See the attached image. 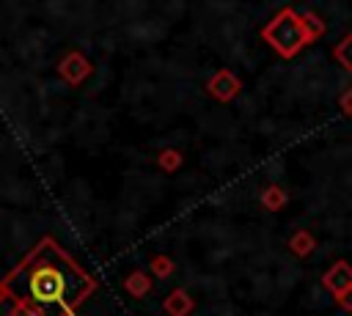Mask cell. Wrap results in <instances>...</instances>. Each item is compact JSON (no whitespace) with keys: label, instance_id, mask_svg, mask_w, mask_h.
<instances>
[{"label":"cell","instance_id":"1","mask_svg":"<svg viewBox=\"0 0 352 316\" xmlns=\"http://www.w3.org/2000/svg\"><path fill=\"white\" fill-rule=\"evenodd\" d=\"M22 280V300L33 305H58L63 313L77 316L74 308L96 289V280L52 239H44L16 272L6 278V283Z\"/></svg>","mask_w":352,"mask_h":316},{"label":"cell","instance_id":"2","mask_svg":"<svg viewBox=\"0 0 352 316\" xmlns=\"http://www.w3.org/2000/svg\"><path fill=\"white\" fill-rule=\"evenodd\" d=\"M261 38L280 55V58H294L302 47H308L314 41L308 25H305V16L302 11L292 8V5H283L264 27H261Z\"/></svg>","mask_w":352,"mask_h":316},{"label":"cell","instance_id":"3","mask_svg":"<svg viewBox=\"0 0 352 316\" xmlns=\"http://www.w3.org/2000/svg\"><path fill=\"white\" fill-rule=\"evenodd\" d=\"M58 74H60V80L63 82H69V85H82L91 74H94V63L80 52V49H69V52H63V58L58 60Z\"/></svg>","mask_w":352,"mask_h":316},{"label":"cell","instance_id":"4","mask_svg":"<svg viewBox=\"0 0 352 316\" xmlns=\"http://www.w3.org/2000/svg\"><path fill=\"white\" fill-rule=\"evenodd\" d=\"M239 91H242V80H239L231 69H217V71L206 80V93H209L212 99L223 102V104L234 102V99L239 96Z\"/></svg>","mask_w":352,"mask_h":316},{"label":"cell","instance_id":"5","mask_svg":"<svg viewBox=\"0 0 352 316\" xmlns=\"http://www.w3.org/2000/svg\"><path fill=\"white\" fill-rule=\"evenodd\" d=\"M322 286H324L327 294H333V300H336L338 294H344L346 289H352V264L344 261V258L333 261V264L324 269V275H322Z\"/></svg>","mask_w":352,"mask_h":316},{"label":"cell","instance_id":"6","mask_svg":"<svg viewBox=\"0 0 352 316\" xmlns=\"http://www.w3.org/2000/svg\"><path fill=\"white\" fill-rule=\"evenodd\" d=\"M121 286H124V291H126L129 297L143 300L146 294H151V289H154V278H151V272L135 267V269H129V272L121 278Z\"/></svg>","mask_w":352,"mask_h":316},{"label":"cell","instance_id":"7","mask_svg":"<svg viewBox=\"0 0 352 316\" xmlns=\"http://www.w3.org/2000/svg\"><path fill=\"white\" fill-rule=\"evenodd\" d=\"M162 311L168 316H190L195 311V300L187 294V289L176 286L162 297Z\"/></svg>","mask_w":352,"mask_h":316},{"label":"cell","instance_id":"8","mask_svg":"<svg viewBox=\"0 0 352 316\" xmlns=\"http://www.w3.org/2000/svg\"><path fill=\"white\" fill-rule=\"evenodd\" d=\"M258 201H261V206L267 209V212H280L283 206H286V201H289V195H286V190L280 187V184H264L261 187V192H258Z\"/></svg>","mask_w":352,"mask_h":316},{"label":"cell","instance_id":"9","mask_svg":"<svg viewBox=\"0 0 352 316\" xmlns=\"http://www.w3.org/2000/svg\"><path fill=\"white\" fill-rule=\"evenodd\" d=\"M289 250H292L297 258H308V256L316 250V239H314V234H311L308 228L294 231V234L289 236Z\"/></svg>","mask_w":352,"mask_h":316},{"label":"cell","instance_id":"10","mask_svg":"<svg viewBox=\"0 0 352 316\" xmlns=\"http://www.w3.org/2000/svg\"><path fill=\"white\" fill-rule=\"evenodd\" d=\"M333 58H336V63H338L344 71L352 74V30H349L346 36H341V38L333 44Z\"/></svg>","mask_w":352,"mask_h":316},{"label":"cell","instance_id":"11","mask_svg":"<svg viewBox=\"0 0 352 316\" xmlns=\"http://www.w3.org/2000/svg\"><path fill=\"white\" fill-rule=\"evenodd\" d=\"M173 269H176V264H173V258H170V256L154 253V256L148 258V272H151V278H157V280L170 278V275H173Z\"/></svg>","mask_w":352,"mask_h":316},{"label":"cell","instance_id":"12","mask_svg":"<svg viewBox=\"0 0 352 316\" xmlns=\"http://www.w3.org/2000/svg\"><path fill=\"white\" fill-rule=\"evenodd\" d=\"M157 165L165 170V173H176L182 165H184V154L179 148H162L157 154Z\"/></svg>","mask_w":352,"mask_h":316},{"label":"cell","instance_id":"13","mask_svg":"<svg viewBox=\"0 0 352 316\" xmlns=\"http://www.w3.org/2000/svg\"><path fill=\"white\" fill-rule=\"evenodd\" d=\"M8 316H44V308H38V305H33L30 300H22V297H19V300L11 305Z\"/></svg>","mask_w":352,"mask_h":316},{"label":"cell","instance_id":"14","mask_svg":"<svg viewBox=\"0 0 352 316\" xmlns=\"http://www.w3.org/2000/svg\"><path fill=\"white\" fill-rule=\"evenodd\" d=\"M302 16H305V25H308V30H311V36H314V41L316 38H322L324 33H327V25H324V19L322 16H316V11H302Z\"/></svg>","mask_w":352,"mask_h":316},{"label":"cell","instance_id":"15","mask_svg":"<svg viewBox=\"0 0 352 316\" xmlns=\"http://www.w3.org/2000/svg\"><path fill=\"white\" fill-rule=\"evenodd\" d=\"M338 107H341V113L352 121V85H346V91L341 93V99H338Z\"/></svg>","mask_w":352,"mask_h":316},{"label":"cell","instance_id":"16","mask_svg":"<svg viewBox=\"0 0 352 316\" xmlns=\"http://www.w3.org/2000/svg\"><path fill=\"white\" fill-rule=\"evenodd\" d=\"M336 305H338L341 311L352 313V289H346L344 294H338V297H336Z\"/></svg>","mask_w":352,"mask_h":316}]
</instances>
